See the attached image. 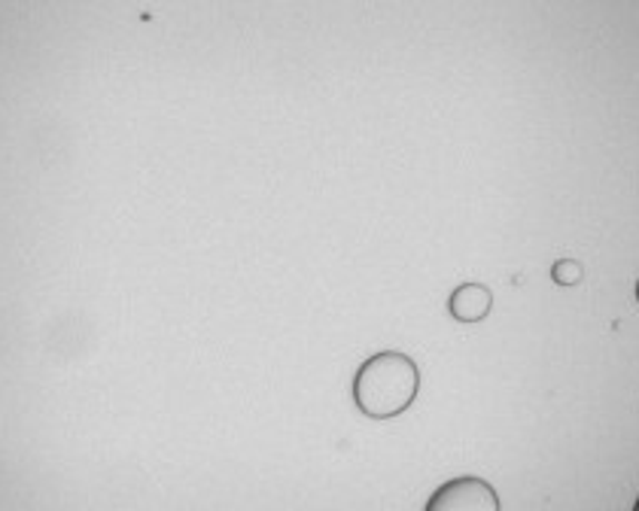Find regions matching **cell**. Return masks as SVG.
Wrapping results in <instances>:
<instances>
[{"mask_svg":"<svg viewBox=\"0 0 639 511\" xmlns=\"http://www.w3.org/2000/svg\"><path fill=\"white\" fill-rule=\"evenodd\" d=\"M421 386V372L411 356L384 351L368 356L354 377V402L365 417L387 421L411 409Z\"/></svg>","mask_w":639,"mask_h":511,"instance_id":"6da1fadb","label":"cell"},{"mask_svg":"<svg viewBox=\"0 0 639 511\" xmlns=\"http://www.w3.org/2000/svg\"><path fill=\"white\" fill-rule=\"evenodd\" d=\"M426 511H500V497L481 478H454L435 490Z\"/></svg>","mask_w":639,"mask_h":511,"instance_id":"7a4b0ae2","label":"cell"},{"mask_svg":"<svg viewBox=\"0 0 639 511\" xmlns=\"http://www.w3.org/2000/svg\"><path fill=\"white\" fill-rule=\"evenodd\" d=\"M493 307V293L484 284H463L456 286L451 293V302H448V311L451 317L460 320V323H479L491 314Z\"/></svg>","mask_w":639,"mask_h":511,"instance_id":"3957f363","label":"cell"},{"mask_svg":"<svg viewBox=\"0 0 639 511\" xmlns=\"http://www.w3.org/2000/svg\"><path fill=\"white\" fill-rule=\"evenodd\" d=\"M579 274H582V268H579L576 262H558V265H554V281H558V284H576Z\"/></svg>","mask_w":639,"mask_h":511,"instance_id":"277c9868","label":"cell"},{"mask_svg":"<svg viewBox=\"0 0 639 511\" xmlns=\"http://www.w3.org/2000/svg\"><path fill=\"white\" fill-rule=\"evenodd\" d=\"M637 511H639V505H637Z\"/></svg>","mask_w":639,"mask_h":511,"instance_id":"5b68a950","label":"cell"}]
</instances>
